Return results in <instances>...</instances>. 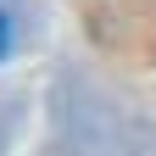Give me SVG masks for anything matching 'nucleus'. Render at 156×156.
I'll list each match as a JSON object with an SVG mask.
<instances>
[{"mask_svg":"<svg viewBox=\"0 0 156 156\" xmlns=\"http://www.w3.org/2000/svg\"><path fill=\"white\" fill-rule=\"evenodd\" d=\"M11 50V23H6V11H0V56Z\"/></svg>","mask_w":156,"mask_h":156,"instance_id":"1","label":"nucleus"}]
</instances>
